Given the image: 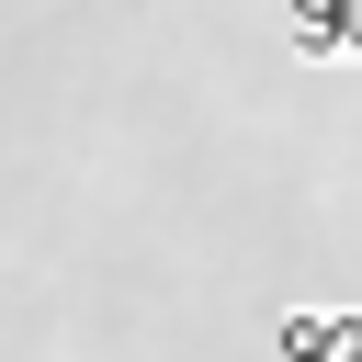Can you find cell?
<instances>
[{
    "label": "cell",
    "instance_id": "1",
    "mask_svg": "<svg viewBox=\"0 0 362 362\" xmlns=\"http://www.w3.org/2000/svg\"><path fill=\"white\" fill-rule=\"evenodd\" d=\"M272 362H362V317L294 305V317H272Z\"/></svg>",
    "mask_w": 362,
    "mask_h": 362
},
{
    "label": "cell",
    "instance_id": "2",
    "mask_svg": "<svg viewBox=\"0 0 362 362\" xmlns=\"http://www.w3.org/2000/svg\"><path fill=\"white\" fill-rule=\"evenodd\" d=\"M294 45L305 57H362V0H294Z\"/></svg>",
    "mask_w": 362,
    "mask_h": 362
}]
</instances>
